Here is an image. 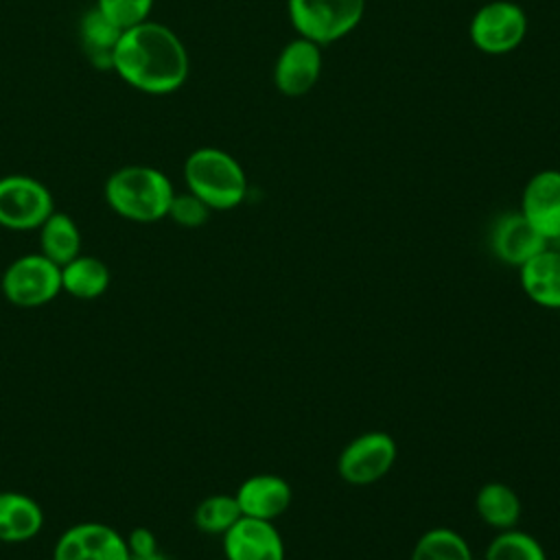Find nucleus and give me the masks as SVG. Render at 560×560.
Returning <instances> with one entry per match:
<instances>
[{"label": "nucleus", "mask_w": 560, "mask_h": 560, "mask_svg": "<svg viewBox=\"0 0 560 560\" xmlns=\"http://www.w3.org/2000/svg\"><path fill=\"white\" fill-rule=\"evenodd\" d=\"M112 70L133 90L162 96L177 92L186 83L190 61L175 31L147 20L122 31Z\"/></svg>", "instance_id": "obj_1"}, {"label": "nucleus", "mask_w": 560, "mask_h": 560, "mask_svg": "<svg viewBox=\"0 0 560 560\" xmlns=\"http://www.w3.org/2000/svg\"><path fill=\"white\" fill-rule=\"evenodd\" d=\"M107 206L133 223H155L168 214L175 188L168 175L149 164L116 168L103 186Z\"/></svg>", "instance_id": "obj_2"}, {"label": "nucleus", "mask_w": 560, "mask_h": 560, "mask_svg": "<svg viewBox=\"0 0 560 560\" xmlns=\"http://www.w3.org/2000/svg\"><path fill=\"white\" fill-rule=\"evenodd\" d=\"M186 190L197 195L210 210H232L247 195L243 166L217 147L195 149L184 162Z\"/></svg>", "instance_id": "obj_3"}, {"label": "nucleus", "mask_w": 560, "mask_h": 560, "mask_svg": "<svg viewBox=\"0 0 560 560\" xmlns=\"http://www.w3.org/2000/svg\"><path fill=\"white\" fill-rule=\"evenodd\" d=\"M0 291L18 308H37L61 293V267L44 254H22L9 262Z\"/></svg>", "instance_id": "obj_4"}, {"label": "nucleus", "mask_w": 560, "mask_h": 560, "mask_svg": "<svg viewBox=\"0 0 560 560\" xmlns=\"http://www.w3.org/2000/svg\"><path fill=\"white\" fill-rule=\"evenodd\" d=\"M287 7L300 37L322 46L341 39L361 22L365 0H289Z\"/></svg>", "instance_id": "obj_5"}, {"label": "nucleus", "mask_w": 560, "mask_h": 560, "mask_svg": "<svg viewBox=\"0 0 560 560\" xmlns=\"http://www.w3.org/2000/svg\"><path fill=\"white\" fill-rule=\"evenodd\" d=\"M55 210L52 192L39 179L11 173L0 177V225L13 232L37 230Z\"/></svg>", "instance_id": "obj_6"}, {"label": "nucleus", "mask_w": 560, "mask_h": 560, "mask_svg": "<svg viewBox=\"0 0 560 560\" xmlns=\"http://www.w3.org/2000/svg\"><path fill=\"white\" fill-rule=\"evenodd\" d=\"M396 440L385 431H365L352 438L337 457V472L348 486H372L396 464Z\"/></svg>", "instance_id": "obj_7"}, {"label": "nucleus", "mask_w": 560, "mask_h": 560, "mask_svg": "<svg viewBox=\"0 0 560 560\" xmlns=\"http://www.w3.org/2000/svg\"><path fill=\"white\" fill-rule=\"evenodd\" d=\"M468 33L477 50L486 55H503L523 42L527 18L512 0H490L475 11Z\"/></svg>", "instance_id": "obj_8"}, {"label": "nucleus", "mask_w": 560, "mask_h": 560, "mask_svg": "<svg viewBox=\"0 0 560 560\" xmlns=\"http://www.w3.org/2000/svg\"><path fill=\"white\" fill-rule=\"evenodd\" d=\"M52 560H129L125 536L98 521L63 529L55 542Z\"/></svg>", "instance_id": "obj_9"}, {"label": "nucleus", "mask_w": 560, "mask_h": 560, "mask_svg": "<svg viewBox=\"0 0 560 560\" xmlns=\"http://www.w3.org/2000/svg\"><path fill=\"white\" fill-rule=\"evenodd\" d=\"M225 560H287L282 534L273 521L241 516L223 536Z\"/></svg>", "instance_id": "obj_10"}, {"label": "nucleus", "mask_w": 560, "mask_h": 560, "mask_svg": "<svg viewBox=\"0 0 560 560\" xmlns=\"http://www.w3.org/2000/svg\"><path fill=\"white\" fill-rule=\"evenodd\" d=\"M319 44L295 37L278 55L273 66V83L284 96H302L313 90L322 74Z\"/></svg>", "instance_id": "obj_11"}, {"label": "nucleus", "mask_w": 560, "mask_h": 560, "mask_svg": "<svg viewBox=\"0 0 560 560\" xmlns=\"http://www.w3.org/2000/svg\"><path fill=\"white\" fill-rule=\"evenodd\" d=\"M521 214L545 236H560V168H545L529 177L521 195Z\"/></svg>", "instance_id": "obj_12"}, {"label": "nucleus", "mask_w": 560, "mask_h": 560, "mask_svg": "<svg viewBox=\"0 0 560 560\" xmlns=\"http://www.w3.org/2000/svg\"><path fill=\"white\" fill-rule=\"evenodd\" d=\"M547 245L549 243L545 241V236L521 214V210L501 214L490 230L492 254L501 262L516 269L534 258L538 252H542Z\"/></svg>", "instance_id": "obj_13"}, {"label": "nucleus", "mask_w": 560, "mask_h": 560, "mask_svg": "<svg viewBox=\"0 0 560 560\" xmlns=\"http://www.w3.org/2000/svg\"><path fill=\"white\" fill-rule=\"evenodd\" d=\"M234 497L243 516L276 521L289 510L293 490L284 477L273 472H258L243 479Z\"/></svg>", "instance_id": "obj_14"}, {"label": "nucleus", "mask_w": 560, "mask_h": 560, "mask_svg": "<svg viewBox=\"0 0 560 560\" xmlns=\"http://www.w3.org/2000/svg\"><path fill=\"white\" fill-rule=\"evenodd\" d=\"M523 293L542 308H560V249L547 245L518 267Z\"/></svg>", "instance_id": "obj_15"}, {"label": "nucleus", "mask_w": 560, "mask_h": 560, "mask_svg": "<svg viewBox=\"0 0 560 560\" xmlns=\"http://www.w3.org/2000/svg\"><path fill=\"white\" fill-rule=\"evenodd\" d=\"M44 527L42 505L15 490L0 492V542L20 545L33 540Z\"/></svg>", "instance_id": "obj_16"}, {"label": "nucleus", "mask_w": 560, "mask_h": 560, "mask_svg": "<svg viewBox=\"0 0 560 560\" xmlns=\"http://www.w3.org/2000/svg\"><path fill=\"white\" fill-rule=\"evenodd\" d=\"M122 35V28H118L112 20H107L96 7L83 13L79 22V39L85 57L92 66L98 70H112L114 50L118 46V39Z\"/></svg>", "instance_id": "obj_17"}, {"label": "nucleus", "mask_w": 560, "mask_h": 560, "mask_svg": "<svg viewBox=\"0 0 560 560\" xmlns=\"http://www.w3.org/2000/svg\"><path fill=\"white\" fill-rule=\"evenodd\" d=\"M112 282L109 267L90 254H79L70 262L61 265V291L77 300L101 298Z\"/></svg>", "instance_id": "obj_18"}, {"label": "nucleus", "mask_w": 560, "mask_h": 560, "mask_svg": "<svg viewBox=\"0 0 560 560\" xmlns=\"http://www.w3.org/2000/svg\"><path fill=\"white\" fill-rule=\"evenodd\" d=\"M475 510H477V516L488 527L503 532V529L516 527L523 505L512 486L503 481H488L477 490Z\"/></svg>", "instance_id": "obj_19"}, {"label": "nucleus", "mask_w": 560, "mask_h": 560, "mask_svg": "<svg viewBox=\"0 0 560 560\" xmlns=\"http://www.w3.org/2000/svg\"><path fill=\"white\" fill-rule=\"evenodd\" d=\"M37 232L39 254H44L59 267L81 254V232L70 214L52 210L48 219L37 228Z\"/></svg>", "instance_id": "obj_20"}, {"label": "nucleus", "mask_w": 560, "mask_h": 560, "mask_svg": "<svg viewBox=\"0 0 560 560\" xmlns=\"http://www.w3.org/2000/svg\"><path fill=\"white\" fill-rule=\"evenodd\" d=\"M409 560H472L468 540L451 527H431L416 540Z\"/></svg>", "instance_id": "obj_21"}, {"label": "nucleus", "mask_w": 560, "mask_h": 560, "mask_svg": "<svg viewBox=\"0 0 560 560\" xmlns=\"http://www.w3.org/2000/svg\"><path fill=\"white\" fill-rule=\"evenodd\" d=\"M241 516L243 514L236 503V497L219 492V494H210L197 503V508L192 512V523L203 534L223 536Z\"/></svg>", "instance_id": "obj_22"}, {"label": "nucleus", "mask_w": 560, "mask_h": 560, "mask_svg": "<svg viewBox=\"0 0 560 560\" xmlns=\"http://www.w3.org/2000/svg\"><path fill=\"white\" fill-rule=\"evenodd\" d=\"M483 560H547L538 538L523 529H503L486 547Z\"/></svg>", "instance_id": "obj_23"}, {"label": "nucleus", "mask_w": 560, "mask_h": 560, "mask_svg": "<svg viewBox=\"0 0 560 560\" xmlns=\"http://www.w3.org/2000/svg\"><path fill=\"white\" fill-rule=\"evenodd\" d=\"M155 0H96V9L112 20L118 28H131L140 22H147L153 11Z\"/></svg>", "instance_id": "obj_24"}, {"label": "nucleus", "mask_w": 560, "mask_h": 560, "mask_svg": "<svg viewBox=\"0 0 560 560\" xmlns=\"http://www.w3.org/2000/svg\"><path fill=\"white\" fill-rule=\"evenodd\" d=\"M210 208L190 190L175 192L168 206V219H173L182 228H201L210 219Z\"/></svg>", "instance_id": "obj_25"}, {"label": "nucleus", "mask_w": 560, "mask_h": 560, "mask_svg": "<svg viewBox=\"0 0 560 560\" xmlns=\"http://www.w3.org/2000/svg\"><path fill=\"white\" fill-rule=\"evenodd\" d=\"M129 556H149L153 551H158V538L149 527H133L127 536H125Z\"/></svg>", "instance_id": "obj_26"}, {"label": "nucleus", "mask_w": 560, "mask_h": 560, "mask_svg": "<svg viewBox=\"0 0 560 560\" xmlns=\"http://www.w3.org/2000/svg\"><path fill=\"white\" fill-rule=\"evenodd\" d=\"M129 560H168V558L158 549V551H153L149 556H129Z\"/></svg>", "instance_id": "obj_27"}, {"label": "nucleus", "mask_w": 560, "mask_h": 560, "mask_svg": "<svg viewBox=\"0 0 560 560\" xmlns=\"http://www.w3.org/2000/svg\"><path fill=\"white\" fill-rule=\"evenodd\" d=\"M549 245H551V247H556V249H560V236H558V238H556V241H551V243H549Z\"/></svg>", "instance_id": "obj_28"}]
</instances>
